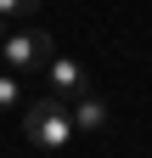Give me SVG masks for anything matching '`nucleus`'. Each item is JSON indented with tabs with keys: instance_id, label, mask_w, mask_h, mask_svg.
<instances>
[{
	"instance_id": "nucleus-1",
	"label": "nucleus",
	"mask_w": 152,
	"mask_h": 158,
	"mask_svg": "<svg viewBox=\"0 0 152 158\" xmlns=\"http://www.w3.org/2000/svg\"><path fill=\"white\" fill-rule=\"evenodd\" d=\"M23 135L34 147H68L73 141V113L62 96H40L28 113H23Z\"/></svg>"
},
{
	"instance_id": "nucleus-2",
	"label": "nucleus",
	"mask_w": 152,
	"mask_h": 158,
	"mask_svg": "<svg viewBox=\"0 0 152 158\" xmlns=\"http://www.w3.org/2000/svg\"><path fill=\"white\" fill-rule=\"evenodd\" d=\"M51 51H56V40L45 28H11L6 40H0V56H6L11 73H45Z\"/></svg>"
},
{
	"instance_id": "nucleus-3",
	"label": "nucleus",
	"mask_w": 152,
	"mask_h": 158,
	"mask_svg": "<svg viewBox=\"0 0 152 158\" xmlns=\"http://www.w3.org/2000/svg\"><path fill=\"white\" fill-rule=\"evenodd\" d=\"M45 85H51V96H79V90H90V73H85V62H73V56H51L45 62Z\"/></svg>"
},
{
	"instance_id": "nucleus-4",
	"label": "nucleus",
	"mask_w": 152,
	"mask_h": 158,
	"mask_svg": "<svg viewBox=\"0 0 152 158\" xmlns=\"http://www.w3.org/2000/svg\"><path fill=\"white\" fill-rule=\"evenodd\" d=\"M68 113H73V135H96L107 124V102L96 90H79V96H68Z\"/></svg>"
},
{
	"instance_id": "nucleus-5",
	"label": "nucleus",
	"mask_w": 152,
	"mask_h": 158,
	"mask_svg": "<svg viewBox=\"0 0 152 158\" xmlns=\"http://www.w3.org/2000/svg\"><path fill=\"white\" fill-rule=\"evenodd\" d=\"M40 11V0H0V17L6 23H17V17H34Z\"/></svg>"
},
{
	"instance_id": "nucleus-6",
	"label": "nucleus",
	"mask_w": 152,
	"mask_h": 158,
	"mask_svg": "<svg viewBox=\"0 0 152 158\" xmlns=\"http://www.w3.org/2000/svg\"><path fill=\"white\" fill-rule=\"evenodd\" d=\"M17 96H23V85H17V73H0V107H11Z\"/></svg>"
},
{
	"instance_id": "nucleus-7",
	"label": "nucleus",
	"mask_w": 152,
	"mask_h": 158,
	"mask_svg": "<svg viewBox=\"0 0 152 158\" xmlns=\"http://www.w3.org/2000/svg\"><path fill=\"white\" fill-rule=\"evenodd\" d=\"M0 40H6V17H0Z\"/></svg>"
}]
</instances>
